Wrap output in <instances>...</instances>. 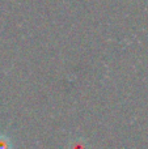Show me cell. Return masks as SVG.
Returning a JSON list of instances; mask_svg holds the SVG:
<instances>
[{
    "instance_id": "1",
    "label": "cell",
    "mask_w": 148,
    "mask_h": 149,
    "mask_svg": "<svg viewBox=\"0 0 148 149\" xmlns=\"http://www.w3.org/2000/svg\"><path fill=\"white\" fill-rule=\"evenodd\" d=\"M68 149H89L88 143H87L85 139L83 137H76V139H72L68 144Z\"/></svg>"
},
{
    "instance_id": "2",
    "label": "cell",
    "mask_w": 148,
    "mask_h": 149,
    "mask_svg": "<svg viewBox=\"0 0 148 149\" xmlns=\"http://www.w3.org/2000/svg\"><path fill=\"white\" fill-rule=\"evenodd\" d=\"M0 149H13L12 139L7 134H0Z\"/></svg>"
}]
</instances>
